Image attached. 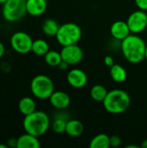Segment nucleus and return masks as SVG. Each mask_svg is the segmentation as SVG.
I'll return each mask as SVG.
<instances>
[{
    "label": "nucleus",
    "mask_w": 147,
    "mask_h": 148,
    "mask_svg": "<svg viewBox=\"0 0 147 148\" xmlns=\"http://www.w3.org/2000/svg\"><path fill=\"white\" fill-rule=\"evenodd\" d=\"M146 43L137 34H130L121 41L120 49L126 60L132 64H138L145 59Z\"/></svg>",
    "instance_id": "nucleus-1"
},
{
    "label": "nucleus",
    "mask_w": 147,
    "mask_h": 148,
    "mask_svg": "<svg viewBox=\"0 0 147 148\" xmlns=\"http://www.w3.org/2000/svg\"><path fill=\"white\" fill-rule=\"evenodd\" d=\"M50 127L49 116L43 111H35L24 116L23 127L25 133L36 137H41L47 133Z\"/></svg>",
    "instance_id": "nucleus-2"
},
{
    "label": "nucleus",
    "mask_w": 147,
    "mask_h": 148,
    "mask_svg": "<svg viewBox=\"0 0 147 148\" xmlns=\"http://www.w3.org/2000/svg\"><path fill=\"white\" fill-rule=\"evenodd\" d=\"M105 110L112 114H120L126 112L131 105L129 94L122 89H113L108 91L103 101Z\"/></svg>",
    "instance_id": "nucleus-3"
},
{
    "label": "nucleus",
    "mask_w": 147,
    "mask_h": 148,
    "mask_svg": "<svg viewBox=\"0 0 147 148\" xmlns=\"http://www.w3.org/2000/svg\"><path fill=\"white\" fill-rule=\"evenodd\" d=\"M82 36L81 29L75 23H65L60 25L55 36L58 43L63 47L72 44H77Z\"/></svg>",
    "instance_id": "nucleus-4"
},
{
    "label": "nucleus",
    "mask_w": 147,
    "mask_h": 148,
    "mask_svg": "<svg viewBox=\"0 0 147 148\" xmlns=\"http://www.w3.org/2000/svg\"><path fill=\"white\" fill-rule=\"evenodd\" d=\"M32 95L39 100H47L55 91V85L50 77L46 75H36L30 82Z\"/></svg>",
    "instance_id": "nucleus-5"
},
{
    "label": "nucleus",
    "mask_w": 147,
    "mask_h": 148,
    "mask_svg": "<svg viewBox=\"0 0 147 148\" xmlns=\"http://www.w3.org/2000/svg\"><path fill=\"white\" fill-rule=\"evenodd\" d=\"M26 13L25 0H7L3 3L2 16L9 23H15L21 20Z\"/></svg>",
    "instance_id": "nucleus-6"
},
{
    "label": "nucleus",
    "mask_w": 147,
    "mask_h": 148,
    "mask_svg": "<svg viewBox=\"0 0 147 148\" xmlns=\"http://www.w3.org/2000/svg\"><path fill=\"white\" fill-rule=\"evenodd\" d=\"M10 46L18 54L25 55L31 52L33 39L24 31H16L10 37Z\"/></svg>",
    "instance_id": "nucleus-7"
},
{
    "label": "nucleus",
    "mask_w": 147,
    "mask_h": 148,
    "mask_svg": "<svg viewBox=\"0 0 147 148\" xmlns=\"http://www.w3.org/2000/svg\"><path fill=\"white\" fill-rule=\"evenodd\" d=\"M132 34H140L147 29L146 11L138 10L131 13L126 20Z\"/></svg>",
    "instance_id": "nucleus-8"
},
{
    "label": "nucleus",
    "mask_w": 147,
    "mask_h": 148,
    "mask_svg": "<svg viewBox=\"0 0 147 148\" xmlns=\"http://www.w3.org/2000/svg\"><path fill=\"white\" fill-rule=\"evenodd\" d=\"M60 52L62 61L67 62L69 66L80 63L84 56L82 49L77 44L63 46Z\"/></svg>",
    "instance_id": "nucleus-9"
},
{
    "label": "nucleus",
    "mask_w": 147,
    "mask_h": 148,
    "mask_svg": "<svg viewBox=\"0 0 147 148\" xmlns=\"http://www.w3.org/2000/svg\"><path fill=\"white\" fill-rule=\"evenodd\" d=\"M67 82L74 88H82L88 83V75L81 69H72L67 74Z\"/></svg>",
    "instance_id": "nucleus-10"
},
{
    "label": "nucleus",
    "mask_w": 147,
    "mask_h": 148,
    "mask_svg": "<svg viewBox=\"0 0 147 148\" xmlns=\"http://www.w3.org/2000/svg\"><path fill=\"white\" fill-rule=\"evenodd\" d=\"M49 102L53 108L57 110H65L67 109L71 102L70 96L68 93L64 91H54L51 96L49 98Z\"/></svg>",
    "instance_id": "nucleus-11"
},
{
    "label": "nucleus",
    "mask_w": 147,
    "mask_h": 148,
    "mask_svg": "<svg viewBox=\"0 0 147 148\" xmlns=\"http://www.w3.org/2000/svg\"><path fill=\"white\" fill-rule=\"evenodd\" d=\"M110 33L115 40L120 42L132 34L127 23L121 20L116 21L112 24L110 28Z\"/></svg>",
    "instance_id": "nucleus-12"
},
{
    "label": "nucleus",
    "mask_w": 147,
    "mask_h": 148,
    "mask_svg": "<svg viewBox=\"0 0 147 148\" xmlns=\"http://www.w3.org/2000/svg\"><path fill=\"white\" fill-rule=\"evenodd\" d=\"M59 113H56L54 116V121L51 124V128L54 133L61 134L65 133L67 122L69 120V117L64 110H59Z\"/></svg>",
    "instance_id": "nucleus-13"
},
{
    "label": "nucleus",
    "mask_w": 147,
    "mask_h": 148,
    "mask_svg": "<svg viewBox=\"0 0 147 148\" xmlns=\"http://www.w3.org/2000/svg\"><path fill=\"white\" fill-rule=\"evenodd\" d=\"M27 13L33 16L42 15L47 10L46 0H26Z\"/></svg>",
    "instance_id": "nucleus-14"
},
{
    "label": "nucleus",
    "mask_w": 147,
    "mask_h": 148,
    "mask_svg": "<svg viewBox=\"0 0 147 148\" xmlns=\"http://www.w3.org/2000/svg\"><path fill=\"white\" fill-rule=\"evenodd\" d=\"M41 147L38 137L25 133L17 138L16 148H39Z\"/></svg>",
    "instance_id": "nucleus-15"
},
{
    "label": "nucleus",
    "mask_w": 147,
    "mask_h": 148,
    "mask_svg": "<svg viewBox=\"0 0 147 148\" xmlns=\"http://www.w3.org/2000/svg\"><path fill=\"white\" fill-rule=\"evenodd\" d=\"M84 132V125L81 121L75 119H69L67 122L65 133L70 137H79Z\"/></svg>",
    "instance_id": "nucleus-16"
},
{
    "label": "nucleus",
    "mask_w": 147,
    "mask_h": 148,
    "mask_svg": "<svg viewBox=\"0 0 147 148\" xmlns=\"http://www.w3.org/2000/svg\"><path fill=\"white\" fill-rule=\"evenodd\" d=\"M18 110L23 116L32 114L36 110V104L35 100L29 96L23 97L18 102Z\"/></svg>",
    "instance_id": "nucleus-17"
},
{
    "label": "nucleus",
    "mask_w": 147,
    "mask_h": 148,
    "mask_svg": "<svg viewBox=\"0 0 147 148\" xmlns=\"http://www.w3.org/2000/svg\"><path fill=\"white\" fill-rule=\"evenodd\" d=\"M110 75L113 81H114L117 83H121L126 80L127 73L123 66H121L120 64L114 63L110 68Z\"/></svg>",
    "instance_id": "nucleus-18"
},
{
    "label": "nucleus",
    "mask_w": 147,
    "mask_h": 148,
    "mask_svg": "<svg viewBox=\"0 0 147 148\" xmlns=\"http://www.w3.org/2000/svg\"><path fill=\"white\" fill-rule=\"evenodd\" d=\"M90 148H109L110 136L106 134H100L95 135L89 143Z\"/></svg>",
    "instance_id": "nucleus-19"
},
{
    "label": "nucleus",
    "mask_w": 147,
    "mask_h": 148,
    "mask_svg": "<svg viewBox=\"0 0 147 148\" xmlns=\"http://www.w3.org/2000/svg\"><path fill=\"white\" fill-rule=\"evenodd\" d=\"M59 27L60 25L55 20L48 18L43 22L42 25V30L48 36H55L58 32Z\"/></svg>",
    "instance_id": "nucleus-20"
},
{
    "label": "nucleus",
    "mask_w": 147,
    "mask_h": 148,
    "mask_svg": "<svg viewBox=\"0 0 147 148\" xmlns=\"http://www.w3.org/2000/svg\"><path fill=\"white\" fill-rule=\"evenodd\" d=\"M49 50V45L48 42L45 41L44 39H36L33 41L31 51L35 55L38 56H44Z\"/></svg>",
    "instance_id": "nucleus-21"
},
{
    "label": "nucleus",
    "mask_w": 147,
    "mask_h": 148,
    "mask_svg": "<svg viewBox=\"0 0 147 148\" xmlns=\"http://www.w3.org/2000/svg\"><path fill=\"white\" fill-rule=\"evenodd\" d=\"M107 93H108V91L103 85L96 84L92 87V88L90 90V96L94 101L103 102Z\"/></svg>",
    "instance_id": "nucleus-22"
},
{
    "label": "nucleus",
    "mask_w": 147,
    "mask_h": 148,
    "mask_svg": "<svg viewBox=\"0 0 147 148\" xmlns=\"http://www.w3.org/2000/svg\"><path fill=\"white\" fill-rule=\"evenodd\" d=\"M44 61L50 67H58L59 64L62 62L61 52L49 49L44 56Z\"/></svg>",
    "instance_id": "nucleus-23"
},
{
    "label": "nucleus",
    "mask_w": 147,
    "mask_h": 148,
    "mask_svg": "<svg viewBox=\"0 0 147 148\" xmlns=\"http://www.w3.org/2000/svg\"><path fill=\"white\" fill-rule=\"evenodd\" d=\"M121 139L118 135H113L110 137V147H119L121 145Z\"/></svg>",
    "instance_id": "nucleus-24"
},
{
    "label": "nucleus",
    "mask_w": 147,
    "mask_h": 148,
    "mask_svg": "<svg viewBox=\"0 0 147 148\" xmlns=\"http://www.w3.org/2000/svg\"><path fill=\"white\" fill-rule=\"evenodd\" d=\"M135 4L139 10H147V0H134Z\"/></svg>",
    "instance_id": "nucleus-25"
},
{
    "label": "nucleus",
    "mask_w": 147,
    "mask_h": 148,
    "mask_svg": "<svg viewBox=\"0 0 147 148\" xmlns=\"http://www.w3.org/2000/svg\"><path fill=\"white\" fill-rule=\"evenodd\" d=\"M104 62H105V64L107 67L111 68L114 64V60H113V58L111 56H106L104 57Z\"/></svg>",
    "instance_id": "nucleus-26"
},
{
    "label": "nucleus",
    "mask_w": 147,
    "mask_h": 148,
    "mask_svg": "<svg viewBox=\"0 0 147 148\" xmlns=\"http://www.w3.org/2000/svg\"><path fill=\"white\" fill-rule=\"evenodd\" d=\"M1 69L4 73H9L11 70V66H10V64L9 62H3L1 63Z\"/></svg>",
    "instance_id": "nucleus-27"
},
{
    "label": "nucleus",
    "mask_w": 147,
    "mask_h": 148,
    "mask_svg": "<svg viewBox=\"0 0 147 148\" xmlns=\"http://www.w3.org/2000/svg\"><path fill=\"white\" fill-rule=\"evenodd\" d=\"M16 144H17V139H16V138H10L7 141L8 147H16Z\"/></svg>",
    "instance_id": "nucleus-28"
},
{
    "label": "nucleus",
    "mask_w": 147,
    "mask_h": 148,
    "mask_svg": "<svg viewBox=\"0 0 147 148\" xmlns=\"http://www.w3.org/2000/svg\"><path fill=\"white\" fill-rule=\"evenodd\" d=\"M68 67H69V65H68L67 62H63V61H62V62L59 64V66H58V68H59L61 70H66V69H68Z\"/></svg>",
    "instance_id": "nucleus-29"
},
{
    "label": "nucleus",
    "mask_w": 147,
    "mask_h": 148,
    "mask_svg": "<svg viewBox=\"0 0 147 148\" xmlns=\"http://www.w3.org/2000/svg\"><path fill=\"white\" fill-rule=\"evenodd\" d=\"M5 54V47H4V44L0 42V59L4 56Z\"/></svg>",
    "instance_id": "nucleus-30"
},
{
    "label": "nucleus",
    "mask_w": 147,
    "mask_h": 148,
    "mask_svg": "<svg viewBox=\"0 0 147 148\" xmlns=\"http://www.w3.org/2000/svg\"><path fill=\"white\" fill-rule=\"evenodd\" d=\"M141 147L147 148V139H146V140L142 142V144H141Z\"/></svg>",
    "instance_id": "nucleus-31"
},
{
    "label": "nucleus",
    "mask_w": 147,
    "mask_h": 148,
    "mask_svg": "<svg viewBox=\"0 0 147 148\" xmlns=\"http://www.w3.org/2000/svg\"><path fill=\"white\" fill-rule=\"evenodd\" d=\"M126 148H139V146H135V145H129V146H126Z\"/></svg>",
    "instance_id": "nucleus-32"
},
{
    "label": "nucleus",
    "mask_w": 147,
    "mask_h": 148,
    "mask_svg": "<svg viewBox=\"0 0 147 148\" xmlns=\"http://www.w3.org/2000/svg\"><path fill=\"white\" fill-rule=\"evenodd\" d=\"M0 148H8V146L7 144H0Z\"/></svg>",
    "instance_id": "nucleus-33"
},
{
    "label": "nucleus",
    "mask_w": 147,
    "mask_h": 148,
    "mask_svg": "<svg viewBox=\"0 0 147 148\" xmlns=\"http://www.w3.org/2000/svg\"><path fill=\"white\" fill-rule=\"evenodd\" d=\"M145 59L147 61V45H146V52H145Z\"/></svg>",
    "instance_id": "nucleus-34"
},
{
    "label": "nucleus",
    "mask_w": 147,
    "mask_h": 148,
    "mask_svg": "<svg viewBox=\"0 0 147 148\" xmlns=\"http://www.w3.org/2000/svg\"><path fill=\"white\" fill-rule=\"evenodd\" d=\"M6 1H7V0H0V4H3V3H4Z\"/></svg>",
    "instance_id": "nucleus-35"
},
{
    "label": "nucleus",
    "mask_w": 147,
    "mask_h": 148,
    "mask_svg": "<svg viewBox=\"0 0 147 148\" xmlns=\"http://www.w3.org/2000/svg\"><path fill=\"white\" fill-rule=\"evenodd\" d=\"M146 15H147V10H146Z\"/></svg>",
    "instance_id": "nucleus-36"
},
{
    "label": "nucleus",
    "mask_w": 147,
    "mask_h": 148,
    "mask_svg": "<svg viewBox=\"0 0 147 148\" xmlns=\"http://www.w3.org/2000/svg\"><path fill=\"white\" fill-rule=\"evenodd\" d=\"M25 1H26V0H25Z\"/></svg>",
    "instance_id": "nucleus-37"
}]
</instances>
